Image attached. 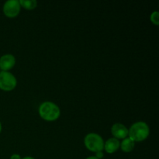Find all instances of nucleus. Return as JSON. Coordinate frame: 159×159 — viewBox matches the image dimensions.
Here are the masks:
<instances>
[{
    "mask_svg": "<svg viewBox=\"0 0 159 159\" xmlns=\"http://www.w3.org/2000/svg\"><path fill=\"white\" fill-rule=\"evenodd\" d=\"M112 134L116 139H125L128 135V129L122 124H113L111 128Z\"/></svg>",
    "mask_w": 159,
    "mask_h": 159,
    "instance_id": "6",
    "label": "nucleus"
},
{
    "mask_svg": "<svg viewBox=\"0 0 159 159\" xmlns=\"http://www.w3.org/2000/svg\"><path fill=\"white\" fill-rule=\"evenodd\" d=\"M39 114L45 120L54 121L60 116L61 110L54 102H44L39 107Z\"/></svg>",
    "mask_w": 159,
    "mask_h": 159,
    "instance_id": "1",
    "label": "nucleus"
},
{
    "mask_svg": "<svg viewBox=\"0 0 159 159\" xmlns=\"http://www.w3.org/2000/svg\"><path fill=\"white\" fill-rule=\"evenodd\" d=\"M120 146V141L115 138H110L109 140H107V142L104 143V149L109 154L114 153L119 149Z\"/></svg>",
    "mask_w": 159,
    "mask_h": 159,
    "instance_id": "8",
    "label": "nucleus"
},
{
    "mask_svg": "<svg viewBox=\"0 0 159 159\" xmlns=\"http://www.w3.org/2000/svg\"><path fill=\"white\" fill-rule=\"evenodd\" d=\"M19 2H20V6H23V8L29 10L35 9L37 6V2L36 0H20Z\"/></svg>",
    "mask_w": 159,
    "mask_h": 159,
    "instance_id": "10",
    "label": "nucleus"
},
{
    "mask_svg": "<svg viewBox=\"0 0 159 159\" xmlns=\"http://www.w3.org/2000/svg\"><path fill=\"white\" fill-rule=\"evenodd\" d=\"M20 2L18 0H8L3 6V12L9 18H14L19 15L20 12Z\"/></svg>",
    "mask_w": 159,
    "mask_h": 159,
    "instance_id": "5",
    "label": "nucleus"
},
{
    "mask_svg": "<svg viewBox=\"0 0 159 159\" xmlns=\"http://www.w3.org/2000/svg\"><path fill=\"white\" fill-rule=\"evenodd\" d=\"M149 127L146 123L140 121L134 124L128 130L129 138L134 141H144L148 137Z\"/></svg>",
    "mask_w": 159,
    "mask_h": 159,
    "instance_id": "2",
    "label": "nucleus"
},
{
    "mask_svg": "<svg viewBox=\"0 0 159 159\" xmlns=\"http://www.w3.org/2000/svg\"><path fill=\"white\" fill-rule=\"evenodd\" d=\"M1 130H2V124L1 123H0V132H1Z\"/></svg>",
    "mask_w": 159,
    "mask_h": 159,
    "instance_id": "16",
    "label": "nucleus"
},
{
    "mask_svg": "<svg viewBox=\"0 0 159 159\" xmlns=\"http://www.w3.org/2000/svg\"><path fill=\"white\" fill-rule=\"evenodd\" d=\"M10 159H22V158L20 155H18V154H14V155H12V156L10 157Z\"/></svg>",
    "mask_w": 159,
    "mask_h": 159,
    "instance_id": "13",
    "label": "nucleus"
},
{
    "mask_svg": "<svg viewBox=\"0 0 159 159\" xmlns=\"http://www.w3.org/2000/svg\"><path fill=\"white\" fill-rule=\"evenodd\" d=\"M17 81L15 76L8 71L0 72V89L4 91H12L16 87Z\"/></svg>",
    "mask_w": 159,
    "mask_h": 159,
    "instance_id": "4",
    "label": "nucleus"
},
{
    "mask_svg": "<svg viewBox=\"0 0 159 159\" xmlns=\"http://www.w3.org/2000/svg\"><path fill=\"white\" fill-rule=\"evenodd\" d=\"M16 64V59L12 54H5L0 58V68L2 71H7L8 70L13 68Z\"/></svg>",
    "mask_w": 159,
    "mask_h": 159,
    "instance_id": "7",
    "label": "nucleus"
},
{
    "mask_svg": "<svg viewBox=\"0 0 159 159\" xmlns=\"http://www.w3.org/2000/svg\"><path fill=\"white\" fill-rule=\"evenodd\" d=\"M151 21L156 26L159 24V12L158 11H155L152 12L151 15Z\"/></svg>",
    "mask_w": 159,
    "mask_h": 159,
    "instance_id": "11",
    "label": "nucleus"
},
{
    "mask_svg": "<svg viewBox=\"0 0 159 159\" xmlns=\"http://www.w3.org/2000/svg\"><path fill=\"white\" fill-rule=\"evenodd\" d=\"M85 147L93 152H102L104 149V141L100 135L95 133L89 134L84 140Z\"/></svg>",
    "mask_w": 159,
    "mask_h": 159,
    "instance_id": "3",
    "label": "nucleus"
},
{
    "mask_svg": "<svg viewBox=\"0 0 159 159\" xmlns=\"http://www.w3.org/2000/svg\"><path fill=\"white\" fill-rule=\"evenodd\" d=\"M86 159H98V158H96V156H90V157H89V158H87Z\"/></svg>",
    "mask_w": 159,
    "mask_h": 159,
    "instance_id": "14",
    "label": "nucleus"
},
{
    "mask_svg": "<svg viewBox=\"0 0 159 159\" xmlns=\"http://www.w3.org/2000/svg\"><path fill=\"white\" fill-rule=\"evenodd\" d=\"M134 141H132L130 138H126L125 139H124V141L121 143V149H122L123 152H126V153H128L133 151L134 148Z\"/></svg>",
    "mask_w": 159,
    "mask_h": 159,
    "instance_id": "9",
    "label": "nucleus"
},
{
    "mask_svg": "<svg viewBox=\"0 0 159 159\" xmlns=\"http://www.w3.org/2000/svg\"><path fill=\"white\" fill-rule=\"evenodd\" d=\"M103 153H102V152H98L96 153V157L98 159H100L102 158H103Z\"/></svg>",
    "mask_w": 159,
    "mask_h": 159,
    "instance_id": "12",
    "label": "nucleus"
},
{
    "mask_svg": "<svg viewBox=\"0 0 159 159\" xmlns=\"http://www.w3.org/2000/svg\"><path fill=\"white\" fill-rule=\"evenodd\" d=\"M22 159H35V158H32V157H25V158H23Z\"/></svg>",
    "mask_w": 159,
    "mask_h": 159,
    "instance_id": "15",
    "label": "nucleus"
}]
</instances>
